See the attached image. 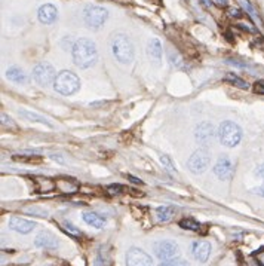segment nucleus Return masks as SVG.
Wrapping results in <instances>:
<instances>
[{"label": "nucleus", "instance_id": "obj_19", "mask_svg": "<svg viewBox=\"0 0 264 266\" xmlns=\"http://www.w3.org/2000/svg\"><path fill=\"white\" fill-rule=\"evenodd\" d=\"M84 220L88 223L89 226H93L96 229H102L105 226V219L99 216L98 213H84Z\"/></svg>", "mask_w": 264, "mask_h": 266}, {"label": "nucleus", "instance_id": "obj_24", "mask_svg": "<svg viewBox=\"0 0 264 266\" xmlns=\"http://www.w3.org/2000/svg\"><path fill=\"white\" fill-rule=\"evenodd\" d=\"M224 81L226 82H229V84H232V85H235V87H238V88L241 89H248L250 88V85L244 81V79H241L239 76H236V75H233V73H227L226 75V78H224Z\"/></svg>", "mask_w": 264, "mask_h": 266}, {"label": "nucleus", "instance_id": "obj_20", "mask_svg": "<svg viewBox=\"0 0 264 266\" xmlns=\"http://www.w3.org/2000/svg\"><path fill=\"white\" fill-rule=\"evenodd\" d=\"M34 183H36L37 192H51L57 189L55 180H51L48 177H34Z\"/></svg>", "mask_w": 264, "mask_h": 266}, {"label": "nucleus", "instance_id": "obj_31", "mask_svg": "<svg viewBox=\"0 0 264 266\" xmlns=\"http://www.w3.org/2000/svg\"><path fill=\"white\" fill-rule=\"evenodd\" d=\"M254 91L260 95H264V81H259L254 84Z\"/></svg>", "mask_w": 264, "mask_h": 266}, {"label": "nucleus", "instance_id": "obj_22", "mask_svg": "<svg viewBox=\"0 0 264 266\" xmlns=\"http://www.w3.org/2000/svg\"><path fill=\"white\" fill-rule=\"evenodd\" d=\"M19 115L24 116L27 121H31V122H39V124H45L48 127H51V122H48L43 116L34 113V112H28V110H19Z\"/></svg>", "mask_w": 264, "mask_h": 266}, {"label": "nucleus", "instance_id": "obj_1", "mask_svg": "<svg viewBox=\"0 0 264 266\" xmlns=\"http://www.w3.org/2000/svg\"><path fill=\"white\" fill-rule=\"evenodd\" d=\"M72 57H73V63L79 69H88L90 66H93L98 60L96 45L90 39L82 37L75 42L72 48Z\"/></svg>", "mask_w": 264, "mask_h": 266}, {"label": "nucleus", "instance_id": "obj_32", "mask_svg": "<svg viewBox=\"0 0 264 266\" xmlns=\"http://www.w3.org/2000/svg\"><path fill=\"white\" fill-rule=\"evenodd\" d=\"M254 256H256L257 262H259V264H260L262 266H264V247L262 249V250H260V252H257Z\"/></svg>", "mask_w": 264, "mask_h": 266}, {"label": "nucleus", "instance_id": "obj_5", "mask_svg": "<svg viewBox=\"0 0 264 266\" xmlns=\"http://www.w3.org/2000/svg\"><path fill=\"white\" fill-rule=\"evenodd\" d=\"M107 16H108V12L105 7L102 6H98V4H90L87 6L85 10H84V19H85V24L88 25L89 28H99L104 25V22L107 21Z\"/></svg>", "mask_w": 264, "mask_h": 266}, {"label": "nucleus", "instance_id": "obj_12", "mask_svg": "<svg viewBox=\"0 0 264 266\" xmlns=\"http://www.w3.org/2000/svg\"><path fill=\"white\" fill-rule=\"evenodd\" d=\"M37 18L42 24H54L58 18V9L51 4V3H46V4H42L37 10Z\"/></svg>", "mask_w": 264, "mask_h": 266}, {"label": "nucleus", "instance_id": "obj_38", "mask_svg": "<svg viewBox=\"0 0 264 266\" xmlns=\"http://www.w3.org/2000/svg\"><path fill=\"white\" fill-rule=\"evenodd\" d=\"M203 1V4H206V6H209L211 4V1H208V0H202Z\"/></svg>", "mask_w": 264, "mask_h": 266}, {"label": "nucleus", "instance_id": "obj_15", "mask_svg": "<svg viewBox=\"0 0 264 266\" xmlns=\"http://www.w3.org/2000/svg\"><path fill=\"white\" fill-rule=\"evenodd\" d=\"M55 186L63 193H75L79 190V183L72 177H60L55 180Z\"/></svg>", "mask_w": 264, "mask_h": 266}, {"label": "nucleus", "instance_id": "obj_7", "mask_svg": "<svg viewBox=\"0 0 264 266\" xmlns=\"http://www.w3.org/2000/svg\"><path fill=\"white\" fill-rule=\"evenodd\" d=\"M209 162H211V153L205 147H202V149L196 150L190 156V159L187 162V167H188V170L191 173L200 174V173H203L209 167Z\"/></svg>", "mask_w": 264, "mask_h": 266}, {"label": "nucleus", "instance_id": "obj_37", "mask_svg": "<svg viewBox=\"0 0 264 266\" xmlns=\"http://www.w3.org/2000/svg\"><path fill=\"white\" fill-rule=\"evenodd\" d=\"M129 178H131V180H132V181H135V183H141V181H140V180H138V178L132 177V176H129Z\"/></svg>", "mask_w": 264, "mask_h": 266}, {"label": "nucleus", "instance_id": "obj_16", "mask_svg": "<svg viewBox=\"0 0 264 266\" xmlns=\"http://www.w3.org/2000/svg\"><path fill=\"white\" fill-rule=\"evenodd\" d=\"M36 247H40V249H48V250H54L60 246V243L55 240V237H52L51 234L48 232H43V234H39L36 241H34Z\"/></svg>", "mask_w": 264, "mask_h": 266}, {"label": "nucleus", "instance_id": "obj_2", "mask_svg": "<svg viewBox=\"0 0 264 266\" xmlns=\"http://www.w3.org/2000/svg\"><path fill=\"white\" fill-rule=\"evenodd\" d=\"M110 48L114 58L122 64H129L134 60V45L126 34H113Z\"/></svg>", "mask_w": 264, "mask_h": 266}, {"label": "nucleus", "instance_id": "obj_14", "mask_svg": "<svg viewBox=\"0 0 264 266\" xmlns=\"http://www.w3.org/2000/svg\"><path fill=\"white\" fill-rule=\"evenodd\" d=\"M9 226H10L12 231H16V232H19V234H28V232H31V231L36 228V223L31 222V220H27V219H24V217L13 216V217H10V220H9Z\"/></svg>", "mask_w": 264, "mask_h": 266}, {"label": "nucleus", "instance_id": "obj_9", "mask_svg": "<svg viewBox=\"0 0 264 266\" xmlns=\"http://www.w3.org/2000/svg\"><path fill=\"white\" fill-rule=\"evenodd\" d=\"M194 137L196 140L202 144V146H208L214 141L215 138V128L211 122H202L196 127L194 131Z\"/></svg>", "mask_w": 264, "mask_h": 266}, {"label": "nucleus", "instance_id": "obj_34", "mask_svg": "<svg viewBox=\"0 0 264 266\" xmlns=\"http://www.w3.org/2000/svg\"><path fill=\"white\" fill-rule=\"evenodd\" d=\"M171 266H190L185 261H179V259H174V261H170Z\"/></svg>", "mask_w": 264, "mask_h": 266}, {"label": "nucleus", "instance_id": "obj_4", "mask_svg": "<svg viewBox=\"0 0 264 266\" xmlns=\"http://www.w3.org/2000/svg\"><path fill=\"white\" fill-rule=\"evenodd\" d=\"M54 88L57 92H60L63 95H73L81 88V79L73 72L64 70V72H60L57 75L55 82H54Z\"/></svg>", "mask_w": 264, "mask_h": 266}, {"label": "nucleus", "instance_id": "obj_6", "mask_svg": "<svg viewBox=\"0 0 264 266\" xmlns=\"http://www.w3.org/2000/svg\"><path fill=\"white\" fill-rule=\"evenodd\" d=\"M55 69L52 67V64L43 61L39 63L34 69H33V79L40 85V87H49L51 84L55 82Z\"/></svg>", "mask_w": 264, "mask_h": 266}, {"label": "nucleus", "instance_id": "obj_29", "mask_svg": "<svg viewBox=\"0 0 264 266\" xmlns=\"http://www.w3.org/2000/svg\"><path fill=\"white\" fill-rule=\"evenodd\" d=\"M242 1V4H244V7H245V10L256 19V21H259V15H257V12L254 10V7H253V4L248 1V0H241Z\"/></svg>", "mask_w": 264, "mask_h": 266}, {"label": "nucleus", "instance_id": "obj_13", "mask_svg": "<svg viewBox=\"0 0 264 266\" xmlns=\"http://www.w3.org/2000/svg\"><path fill=\"white\" fill-rule=\"evenodd\" d=\"M191 255L199 262H206L211 255V244L208 241L199 240L191 244Z\"/></svg>", "mask_w": 264, "mask_h": 266}, {"label": "nucleus", "instance_id": "obj_35", "mask_svg": "<svg viewBox=\"0 0 264 266\" xmlns=\"http://www.w3.org/2000/svg\"><path fill=\"white\" fill-rule=\"evenodd\" d=\"M107 189H108V192H110V193H119V192H120L119 189H123V187H122V186H119V184H114V186H108Z\"/></svg>", "mask_w": 264, "mask_h": 266}, {"label": "nucleus", "instance_id": "obj_39", "mask_svg": "<svg viewBox=\"0 0 264 266\" xmlns=\"http://www.w3.org/2000/svg\"><path fill=\"white\" fill-rule=\"evenodd\" d=\"M162 266H171V264H170V262H164V265Z\"/></svg>", "mask_w": 264, "mask_h": 266}, {"label": "nucleus", "instance_id": "obj_11", "mask_svg": "<svg viewBox=\"0 0 264 266\" xmlns=\"http://www.w3.org/2000/svg\"><path fill=\"white\" fill-rule=\"evenodd\" d=\"M214 173L215 176L221 180H230L235 174V167H233V162L227 158V156H221L215 167H214Z\"/></svg>", "mask_w": 264, "mask_h": 266}, {"label": "nucleus", "instance_id": "obj_18", "mask_svg": "<svg viewBox=\"0 0 264 266\" xmlns=\"http://www.w3.org/2000/svg\"><path fill=\"white\" fill-rule=\"evenodd\" d=\"M6 78L15 84H22V85L27 84V81H28V76L25 75V72H22L18 67H9L6 70Z\"/></svg>", "mask_w": 264, "mask_h": 266}, {"label": "nucleus", "instance_id": "obj_23", "mask_svg": "<svg viewBox=\"0 0 264 266\" xmlns=\"http://www.w3.org/2000/svg\"><path fill=\"white\" fill-rule=\"evenodd\" d=\"M168 58H170V63L176 67V69H184L185 67V64H184V60H182V57L176 52V49H168Z\"/></svg>", "mask_w": 264, "mask_h": 266}, {"label": "nucleus", "instance_id": "obj_17", "mask_svg": "<svg viewBox=\"0 0 264 266\" xmlns=\"http://www.w3.org/2000/svg\"><path fill=\"white\" fill-rule=\"evenodd\" d=\"M149 57L153 60L155 64H159L162 60V43L158 39H152L149 42V48H147Z\"/></svg>", "mask_w": 264, "mask_h": 266}, {"label": "nucleus", "instance_id": "obj_10", "mask_svg": "<svg viewBox=\"0 0 264 266\" xmlns=\"http://www.w3.org/2000/svg\"><path fill=\"white\" fill-rule=\"evenodd\" d=\"M126 266H153V261L146 252L134 247L126 253Z\"/></svg>", "mask_w": 264, "mask_h": 266}, {"label": "nucleus", "instance_id": "obj_8", "mask_svg": "<svg viewBox=\"0 0 264 266\" xmlns=\"http://www.w3.org/2000/svg\"><path fill=\"white\" fill-rule=\"evenodd\" d=\"M155 253L159 258V261L170 262V261L176 259V256L179 255V250H178L176 243L171 240H165V241H159L155 244Z\"/></svg>", "mask_w": 264, "mask_h": 266}, {"label": "nucleus", "instance_id": "obj_33", "mask_svg": "<svg viewBox=\"0 0 264 266\" xmlns=\"http://www.w3.org/2000/svg\"><path fill=\"white\" fill-rule=\"evenodd\" d=\"M230 15H232L233 18H241L244 13H242V10H241L239 7H232V9H230Z\"/></svg>", "mask_w": 264, "mask_h": 266}, {"label": "nucleus", "instance_id": "obj_25", "mask_svg": "<svg viewBox=\"0 0 264 266\" xmlns=\"http://www.w3.org/2000/svg\"><path fill=\"white\" fill-rule=\"evenodd\" d=\"M179 226H181L182 229L193 231V232H197V231L200 229V225H199L196 220H193V219H182V220L179 222Z\"/></svg>", "mask_w": 264, "mask_h": 266}, {"label": "nucleus", "instance_id": "obj_30", "mask_svg": "<svg viewBox=\"0 0 264 266\" xmlns=\"http://www.w3.org/2000/svg\"><path fill=\"white\" fill-rule=\"evenodd\" d=\"M227 64L236 66V67H242V69H248L250 64L247 61H238V60H227Z\"/></svg>", "mask_w": 264, "mask_h": 266}, {"label": "nucleus", "instance_id": "obj_36", "mask_svg": "<svg viewBox=\"0 0 264 266\" xmlns=\"http://www.w3.org/2000/svg\"><path fill=\"white\" fill-rule=\"evenodd\" d=\"M214 1L220 6H227V0H214Z\"/></svg>", "mask_w": 264, "mask_h": 266}, {"label": "nucleus", "instance_id": "obj_28", "mask_svg": "<svg viewBox=\"0 0 264 266\" xmlns=\"http://www.w3.org/2000/svg\"><path fill=\"white\" fill-rule=\"evenodd\" d=\"M161 162H162V165L165 167V170H167L168 173H171V174H176V168H174V164L171 162V159H170L167 155H164V156L161 158Z\"/></svg>", "mask_w": 264, "mask_h": 266}, {"label": "nucleus", "instance_id": "obj_3", "mask_svg": "<svg viewBox=\"0 0 264 266\" xmlns=\"http://www.w3.org/2000/svg\"><path fill=\"white\" fill-rule=\"evenodd\" d=\"M220 143L226 147H236L242 140V130L232 121H224L218 128Z\"/></svg>", "mask_w": 264, "mask_h": 266}, {"label": "nucleus", "instance_id": "obj_26", "mask_svg": "<svg viewBox=\"0 0 264 266\" xmlns=\"http://www.w3.org/2000/svg\"><path fill=\"white\" fill-rule=\"evenodd\" d=\"M63 229L69 234V235H72V237H75V238H81L82 237V231L79 229V228H76L73 223H70V222H64L63 223Z\"/></svg>", "mask_w": 264, "mask_h": 266}, {"label": "nucleus", "instance_id": "obj_27", "mask_svg": "<svg viewBox=\"0 0 264 266\" xmlns=\"http://www.w3.org/2000/svg\"><path fill=\"white\" fill-rule=\"evenodd\" d=\"M256 176L262 180V184H260L259 187H256V189H254V192H256V193H259V195H262V196H264V164L260 167V168H259V170H257Z\"/></svg>", "mask_w": 264, "mask_h": 266}, {"label": "nucleus", "instance_id": "obj_21", "mask_svg": "<svg viewBox=\"0 0 264 266\" xmlns=\"http://www.w3.org/2000/svg\"><path fill=\"white\" fill-rule=\"evenodd\" d=\"M156 216H158V219H159L162 223H165V222L173 220V217H174V210H173L171 207L162 205V207H159V208L156 210Z\"/></svg>", "mask_w": 264, "mask_h": 266}]
</instances>
